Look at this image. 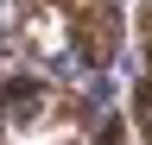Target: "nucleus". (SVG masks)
Here are the masks:
<instances>
[{"mask_svg": "<svg viewBox=\"0 0 152 145\" xmlns=\"http://www.w3.org/2000/svg\"><path fill=\"white\" fill-rule=\"evenodd\" d=\"M70 44H76V57H83L89 69H108L114 63V50H121V13H114V0L76 13L70 19Z\"/></svg>", "mask_w": 152, "mask_h": 145, "instance_id": "1", "label": "nucleus"}, {"mask_svg": "<svg viewBox=\"0 0 152 145\" xmlns=\"http://www.w3.org/2000/svg\"><path fill=\"white\" fill-rule=\"evenodd\" d=\"M133 120H140V133H146V145H152V69H146V82L133 88Z\"/></svg>", "mask_w": 152, "mask_h": 145, "instance_id": "2", "label": "nucleus"}, {"mask_svg": "<svg viewBox=\"0 0 152 145\" xmlns=\"http://www.w3.org/2000/svg\"><path fill=\"white\" fill-rule=\"evenodd\" d=\"M57 6H64L70 19H76V13H83V6H102V0H57Z\"/></svg>", "mask_w": 152, "mask_h": 145, "instance_id": "3", "label": "nucleus"}, {"mask_svg": "<svg viewBox=\"0 0 152 145\" xmlns=\"http://www.w3.org/2000/svg\"><path fill=\"white\" fill-rule=\"evenodd\" d=\"M146 32H140V38H146V63H152V6H146V19H140Z\"/></svg>", "mask_w": 152, "mask_h": 145, "instance_id": "4", "label": "nucleus"}]
</instances>
